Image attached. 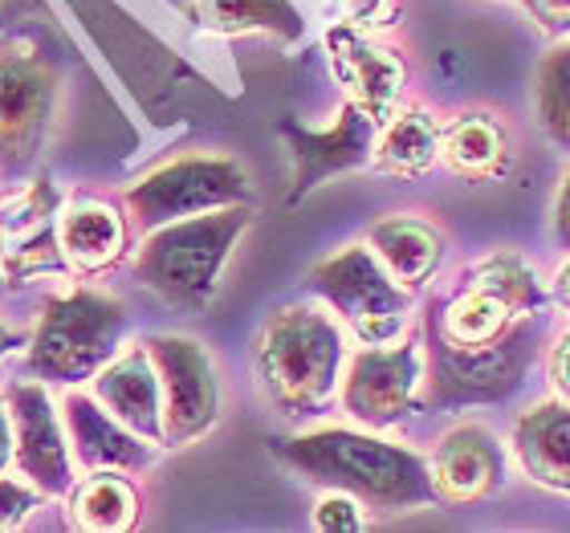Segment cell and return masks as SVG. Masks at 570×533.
I'll list each match as a JSON object with an SVG mask.
<instances>
[{
    "label": "cell",
    "instance_id": "3957f363",
    "mask_svg": "<svg viewBox=\"0 0 570 533\" xmlns=\"http://www.w3.org/2000/svg\"><path fill=\"white\" fill-rule=\"evenodd\" d=\"M346 326L318 306H282L269 314L253 371L262 395L285 420H314L338 399L346 375Z\"/></svg>",
    "mask_w": 570,
    "mask_h": 533
},
{
    "label": "cell",
    "instance_id": "d6986e66",
    "mask_svg": "<svg viewBox=\"0 0 570 533\" xmlns=\"http://www.w3.org/2000/svg\"><path fill=\"white\" fill-rule=\"evenodd\" d=\"M510 452L538 488L570 497V399L550 395L530 403L513 420Z\"/></svg>",
    "mask_w": 570,
    "mask_h": 533
},
{
    "label": "cell",
    "instance_id": "cb8c5ba5",
    "mask_svg": "<svg viewBox=\"0 0 570 533\" xmlns=\"http://www.w3.org/2000/svg\"><path fill=\"white\" fill-rule=\"evenodd\" d=\"M139 513L142 497L131 473H90L70 488V522L86 533L135 530Z\"/></svg>",
    "mask_w": 570,
    "mask_h": 533
},
{
    "label": "cell",
    "instance_id": "f546056e",
    "mask_svg": "<svg viewBox=\"0 0 570 533\" xmlns=\"http://www.w3.org/2000/svg\"><path fill=\"white\" fill-rule=\"evenodd\" d=\"M547 379L554 387V395L570 399V326L547 343Z\"/></svg>",
    "mask_w": 570,
    "mask_h": 533
},
{
    "label": "cell",
    "instance_id": "603a6c76",
    "mask_svg": "<svg viewBox=\"0 0 570 533\" xmlns=\"http://www.w3.org/2000/svg\"><path fill=\"white\" fill-rule=\"evenodd\" d=\"M196 21L220 37H269L277 46H294L306 33L294 0H200Z\"/></svg>",
    "mask_w": 570,
    "mask_h": 533
},
{
    "label": "cell",
    "instance_id": "ac0fdd59",
    "mask_svg": "<svg viewBox=\"0 0 570 533\" xmlns=\"http://www.w3.org/2000/svg\"><path fill=\"white\" fill-rule=\"evenodd\" d=\"M90 383H95V399L115 420H122L142 440L164 444V383L147 343L119 351Z\"/></svg>",
    "mask_w": 570,
    "mask_h": 533
},
{
    "label": "cell",
    "instance_id": "e0dca14e",
    "mask_svg": "<svg viewBox=\"0 0 570 533\" xmlns=\"http://www.w3.org/2000/svg\"><path fill=\"white\" fill-rule=\"evenodd\" d=\"M440 164L452 176L469 179V184H498L518 164V139L513 127L501 119L498 110L464 107L452 119H444L440 135Z\"/></svg>",
    "mask_w": 570,
    "mask_h": 533
},
{
    "label": "cell",
    "instance_id": "1f68e13d",
    "mask_svg": "<svg viewBox=\"0 0 570 533\" xmlns=\"http://www.w3.org/2000/svg\"><path fill=\"white\" fill-rule=\"evenodd\" d=\"M547 294H550V306L570 318V257L547 277Z\"/></svg>",
    "mask_w": 570,
    "mask_h": 533
},
{
    "label": "cell",
    "instance_id": "f1b7e54d",
    "mask_svg": "<svg viewBox=\"0 0 570 533\" xmlns=\"http://www.w3.org/2000/svg\"><path fill=\"white\" fill-rule=\"evenodd\" d=\"M525 21L534 24L547 41H567L570 37V0H518Z\"/></svg>",
    "mask_w": 570,
    "mask_h": 533
},
{
    "label": "cell",
    "instance_id": "9a60e30c",
    "mask_svg": "<svg viewBox=\"0 0 570 533\" xmlns=\"http://www.w3.org/2000/svg\"><path fill=\"white\" fill-rule=\"evenodd\" d=\"M61 196L41 179L0 204V265L17 282H33L37 273H66V249H61Z\"/></svg>",
    "mask_w": 570,
    "mask_h": 533
},
{
    "label": "cell",
    "instance_id": "836d02e7",
    "mask_svg": "<svg viewBox=\"0 0 570 533\" xmlns=\"http://www.w3.org/2000/svg\"><path fill=\"white\" fill-rule=\"evenodd\" d=\"M12 346H21V334H17V330H9V326H0V358L9 355Z\"/></svg>",
    "mask_w": 570,
    "mask_h": 533
},
{
    "label": "cell",
    "instance_id": "7c38bea8",
    "mask_svg": "<svg viewBox=\"0 0 570 533\" xmlns=\"http://www.w3.org/2000/svg\"><path fill=\"white\" fill-rule=\"evenodd\" d=\"M58 102V73L29 53H0V164H33Z\"/></svg>",
    "mask_w": 570,
    "mask_h": 533
},
{
    "label": "cell",
    "instance_id": "d4e9b609",
    "mask_svg": "<svg viewBox=\"0 0 570 533\" xmlns=\"http://www.w3.org/2000/svg\"><path fill=\"white\" fill-rule=\"evenodd\" d=\"M534 115L538 127L559 151L570 155V37L550 41L534 73Z\"/></svg>",
    "mask_w": 570,
    "mask_h": 533
},
{
    "label": "cell",
    "instance_id": "4316f807",
    "mask_svg": "<svg viewBox=\"0 0 570 533\" xmlns=\"http://www.w3.org/2000/svg\"><path fill=\"white\" fill-rule=\"evenodd\" d=\"M334 9L346 24H358L367 33H383V29L400 24V12H404L400 0H334Z\"/></svg>",
    "mask_w": 570,
    "mask_h": 533
},
{
    "label": "cell",
    "instance_id": "2e32d148",
    "mask_svg": "<svg viewBox=\"0 0 570 533\" xmlns=\"http://www.w3.org/2000/svg\"><path fill=\"white\" fill-rule=\"evenodd\" d=\"M61 420L70 432L73 461L82 464L86 473H142L155 461L151 440L131 432L95 395L78 392V387L61 399Z\"/></svg>",
    "mask_w": 570,
    "mask_h": 533
},
{
    "label": "cell",
    "instance_id": "277c9868",
    "mask_svg": "<svg viewBox=\"0 0 570 533\" xmlns=\"http://www.w3.org/2000/svg\"><path fill=\"white\" fill-rule=\"evenodd\" d=\"M253 225V204H233L216 213L171 220L142 237L131 273L142 289L164 297L176 309H204L220 289L225 265L237 240Z\"/></svg>",
    "mask_w": 570,
    "mask_h": 533
},
{
    "label": "cell",
    "instance_id": "ba28073f",
    "mask_svg": "<svg viewBox=\"0 0 570 533\" xmlns=\"http://www.w3.org/2000/svg\"><path fill=\"white\" fill-rule=\"evenodd\" d=\"M428 395V343L424 334L412 330L395 343L358 346L346 358L343 375V412L358 427L387 432L420 412Z\"/></svg>",
    "mask_w": 570,
    "mask_h": 533
},
{
    "label": "cell",
    "instance_id": "52a82bcc",
    "mask_svg": "<svg viewBox=\"0 0 570 533\" xmlns=\"http://www.w3.org/2000/svg\"><path fill=\"white\" fill-rule=\"evenodd\" d=\"M122 204L131 213V225L142 237L171 220L233 208V204H253L249 171L233 155H179L167 159L155 171L139 176L122 191Z\"/></svg>",
    "mask_w": 570,
    "mask_h": 533
},
{
    "label": "cell",
    "instance_id": "7402d4cb",
    "mask_svg": "<svg viewBox=\"0 0 570 533\" xmlns=\"http://www.w3.org/2000/svg\"><path fill=\"white\" fill-rule=\"evenodd\" d=\"M61 249L66 261L78 273H107L122 261L131 228L110 204L102 200H78L61 213Z\"/></svg>",
    "mask_w": 570,
    "mask_h": 533
},
{
    "label": "cell",
    "instance_id": "7a4b0ae2",
    "mask_svg": "<svg viewBox=\"0 0 570 533\" xmlns=\"http://www.w3.org/2000/svg\"><path fill=\"white\" fill-rule=\"evenodd\" d=\"M269 452L309 485L351 493L371 513H420L440 505L424 452L383 440L371 427H314L269 440Z\"/></svg>",
    "mask_w": 570,
    "mask_h": 533
},
{
    "label": "cell",
    "instance_id": "4fadbf2b",
    "mask_svg": "<svg viewBox=\"0 0 570 533\" xmlns=\"http://www.w3.org/2000/svg\"><path fill=\"white\" fill-rule=\"evenodd\" d=\"M428 464H432L440 505H476V501H489L505 485L510 448L489 424L461 420L436 440Z\"/></svg>",
    "mask_w": 570,
    "mask_h": 533
},
{
    "label": "cell",
    "instance_id": "ffe728a7",
    "mask_svg": "<svg viewBox=\"0 0 570 533\" xmlns=\"http://www.w3.org/2000/svg\"><path fill=\"white\" fill-rule=\"evenodd\" d=\"M367 245L375 249L387 273L407 289H428L436 282L440 265L449 257L444 228L424 220L420 213H387L367 228Z\"/></svg>",
    "mask_w": 570,
    "mask_h": 533
},
{
    "label": "cell",
    "instance_id": "8fae6325",
    "mask_svg": "<svg viewBox=\"0 0 570 533\" xmlns=\"http://www.w3.org/2000/svg\"><path fill=\"white\" fill-rule=\"evenodd\" d=\"M375 139H380V122L371 119L363 107H355V102H343L338 119L326 131H309L302 122L285 119L282 142L289 147V159H294L289 204L306 200L309 191L318 188V184H326L331 176H343V171H355V167L371 164Z\"/></svg>",
    "mask_w": 570,
    "mask_h": 533
},
{
    "label": "cell",
    "instance_id": "44dd1931",
    "mask_svg": "<svg viewBox=\"0 0 570 533\" xmlns=\"http://www.w3.org/2000/svg\"><path fill=\"white\" fill-rule=\"evenodd\" d=\"M440 135H444V122L432 110L404 102L392 119L380 122L371 167L395 179H424L440 164Z\"/></svg>",
    "mask_w": 570,
    "mask_h": 533
},
{
    "label": "cell",
    "instance_id": "9c48e42d",
    "mask_svg": "<svg viewBox=\"0 0 570 533\" xmlns=\"http://www.w3.org/2000/svg\"><path fill=\"white\" fill-rule=\"evenodd\" d=\"M164 383V448H188L220 424V375L188 334H151L142 338Z\"/></svg>",
    "mask_w": 570,
    "mask_h": 533
},
{
    "label": "cell",
    "instance_id": "d6a6232c",
    "mask_svg": "<svg viewBox=\"0 0 570 533\" xmlns=\"http://www.w3.org/2000/svg\"><path fill=\"white\" fill-rule=\"evenodd\" d=\"M17 461V436H12V412L9 403H0V473Z\"/></svg>",
    "mask_w": 570,
    "mask_h": 533
},
{
    "label": "cell",
    "instance_id": "5bb4252c",
    "mask_svg": "<svg viewBox=\"0 0 570 533\" xmlns=\"http://www.w3.org/2000/svg\"><path fill=\"white\" fill-rule=\"evenodd\" d=\"M12 436H17V468L29 485L46 497H70L73 488V456L70 432L49 399L46 383H21L9 392Z\"/></svg>",
    "mask_w": 570,
    "mask_h": 533
},
{
    "label": "cell",
    "instance_id": "484cf974",
    "mask_svg": "<svg viewBox=\"0 0 570 533\" xmlns=\"http://www.w3.org/2000/svg\"><path fill=\"white\" fill-rule=\"evenodd\" d=\"M363 501H355L351 493L326 488V497L314 505V530L322 533H358L363 530Z\"/></svg>",
    "mask_w": 570,
    "mask_h": 533
},
{
    "label": "cell",
    "instance_id": "4dcf8cb0",
    "mask_svg": "<svg viewBox=\"0 0 570 533\" xmlns=\"http://www.w3.org/2000/svg\"><path fill=\"white\" fill-rule=\"evenodd\" d=\"M550 233H554V240L570 253V167L562 171L554 204H550Z\"/></svg>",
    "mask_w": 570,
    "mask_h": 533
},
{
    "label": "cell",
    "instance_id": "6da1fadb",
    "mask_svg": "<svg viewBox=\"0 0 570 533\" xmlns=\"http://www.w3.org/2000/svg\"><path fill=\"white\" fill-rule=\"evenodd\" d=\"M550 309L525 253L493 249L469 261L428 314V399L452 412L505 399L538 363Z\"/></svg>",
    "mask_w": 570,
    "mask_h": 533
},
{
    "label": "cell",
    "instance_id": "8992f818",
    "mask_svg": "<svg viewBox=\"0 0 570 533\" xmlns=\"http://www.w3.org/2000/svg\"><path fill=\"white\" fill-rule=\"evenodd\" d=\"M309 289L334 309L358 346H383L416 330V289L400 285L367 240L322 257L309 269Z\"/></svg>",
    "mask_w": 570,
    "mask_h": 533
},
{
    "label": "cell",
    "instance_id": "5b68a950",
    "mask_svg": "<svg viewBox=\"0 0 570 533\" xmlns=\"http://www.w3.org/2000/svg\"><path fill=\"white\" fill-rule=\"evenodd\" d=\"M122 334H127V306L115 294L102 289L53 294L29 343V371L41 383L78 387L119 355Z\"/></svg>",
    "mask_w": 570,
    "mask_h": 533
},
{
    "label": "cell",
    "instance_id": "30bf717a",
    "mask_svg": "<svg viewBox=\"0 0 570 533\" xmlns=\"http://www.w3.org/2000/svg\"><path fill=\"white\" fill-rule=\"evenodd\" d=\"M326 58L334 78L346 86V102L363 107L375 122H387L407 102L412 70L400 49L358 24L334 21L326 29Z\"/></svg>",
    "mask_w": 570,
    "mask_h": 533
},
{
    "label": "cell",
    "instance_id": "83f0119b",
    "mask_svg": "<svg viewBox=\"0 0 570 533\" xmlns=\"http://www.w3.org/2000/svg\"><path fill=\"white\" fill-rule=\"evenodd\" d=\"M46 505V493L41 488H29L21 481H9V476H0V530H17V525L37 513Z\"/></svg>",
    "mask_w": 570,
    "mask_h": 533
}]
</instances>
